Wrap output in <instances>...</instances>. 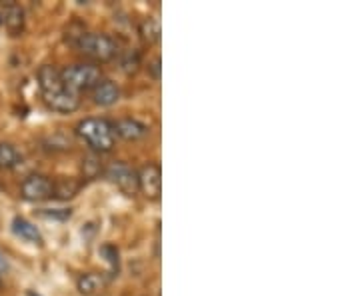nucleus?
Here are the masks:
<instances>
[{
	"label": "nucleus",
	"instance_id": "f257e3e1",
	"mask_svg": "<svg viewBox=\"0 0 360 296\" xmlns=\"http://www.w3.org/2000/svg\"><path fill=\"white\" fill-rule=\"evenodd\" d=\"M77 134L89 144V148L94 155H104L115 148V129H112V122L106 118L90 116V118L80 120L77 127Z\"/></svg>",
	"mask_w": 360,
	"mask_h": 296
},
{
	"label": "nucleus",
	"instance_id": "f03ea898",
	"mask_svg": "<svg viewBox=\"0 0 360 296\" xmlns=\"http://www.w3.org/2000/svg\"><path fill=\"white\" fill-rule=\"evenodd\" d=\"M78 52L90 58L92 63H110L118 56V42L108 34L101 32H84L77 42Z\"/></svg>",
	"mask_w": 360,
	"mask_h": 296
},
{
	"label": "nucleus",
	"instance_id": "7ed1b4c3",
	"mask_svg": "<svg viewBox=\"0 0 360 296\" xmlns=\"http://www.w3.org/2000/svg\"><path fill=\"white\" fill-rule=\"evenodd\" d=\"M60 77H63V84L66 91L80 96V92L92 91L103 80V70L90 63H78V65H70L66 66L65 70H60Z\"/></svg>",
	"mask_w": 360,
	"mask_h": 296
},
{
	"label": "nucleus",
	"instance_id": "20e7f679",
	"mask_svg": "<svg viewBox=\"0 0 360 296\" xmlns=\"http://www.w3.org/2000/svg\"><path fill=\"white\" fill-rule=\"evenodd\" d=\"M104 176L122 194H127V196L139 194V170H134L127 162H122V160L110 162L104 168Z\"/></svg>",
	"mask_w": 360,
	"mask_h": 296
},
{
	"label": "nucleus",
	"instance_id": "39448f33",
	"mask_svg": "<svg viewBox=\"0 0 360 296\" xmlns=\"http://www.w3.org/2000/svg\"><path fill=\"white\" fill-rule=\"evenodd\" d=\"M54 184L49 176L44 174H30L26 176L20 184V196L28 202H42V200H51Z\"/></svg>",
	"mask_w": 360,
	"mask_h": 296
},
{
	"label": "nucleus",
	"instance_id": "423d86ee",
	"mask_svg": "<svg viewBox=\"0 0 360 296\" xmlns=\"http://www.w3.org/2000/svg\"><path fill=\"white\" fill-rule=\"evenodd\" d=\"M139 191L148 200H158L162 194V170L160 165L150 162L139 170Z\"/></svg>",
	"mask_w": 360,
	"mask_h": 296
},
{
	"label": "nucleus",
	"instance_id": "0eeeda50",
	"mask_svg": "<svg viewBox=\"0 0 360 296\" xmlns=\"http://www.w3.org/2000/svg\"><path fill=\"white\" fill-rule=\"evenodd\" d=\"M42 101L44 104L54 110V112H63V115H70L75 112L78 106H80V96L75 92L60 89V91L51 92V94H42Z\"/></svg>",
	"mask_w": 360,
	"mask_h": 296
},
{
	"label": "nucleus",
	"instance_id": "6e6552de",
	"mask_svg": "<svg viewBox=\"0 0 360 296\" xmlns=\"http://www.w3.org/2000/svg\"><path fill=\"white\" fill-rule=\"evenodd\" d=\"M112 129H115L116 136H120V139L129 142L141 141L148 134V127L144 122H141L139 118H132V116L118 118L116 122H112Z\"/></svg>",
	"mask_w": 360,
	"mask_h": 296
},
{
	"label": "nucleus",
	"instance_id": "1a4fd4ad",
	"mask_svg": "<svg viewBox=\"0 0 360 296\" xmlns=\"http://www.w3.org/2000/svg\"><path fill=\"white\" fill-rule=\"evenodd\" d=\"M77 288L82 296H103L108 288V276L101 272H86L77 281Z\"/></svg>",
	"mask_w": 360,
	"mask_h": 296
},
{
	"label": "nucleus",
	"instance_id": "9d476101",
	"mask_svg": "<svg viewBox=\"0 0 360 296\" xmlns=\"http://www.w3.org/2000/svg\"><path fill=\"white\" fill-rule=\"evenodd\" d=\"M92 101L98 106H112L120 101V89L112 80L103 78L94 89H92Z\"/></svg>",
	"mask_w": 360,
	"mask_h": 296
},
{
	"label": "nucleus",
	"instance_id": "9b49d317",
	"mask_svg": "<svg viewBox=\"0 0 360 296\" xmlns=\"http://www.w3.org/2000/svg\"><path fill=\"white\" fill-rule=\"evenodd\" d=\"M37 78H39V86L42 94H51V92H56V91H60V89H65V84H63V77H60V70H58L54 65L40 66Z\"/></svg>",
	"mask_w": 360,
	"mask_h": 296
},
{
	"label": "nucleus",
	"instance_id": "f8f14e48",
	"mask_svg": "<svg viewBox=\"0 0 360 296\" xmlns=\"http://www.w3.org/2000/svg\"><path fill=\"white\" fill-rule=\"evenodd\" d=\"M2 16V22L6 26V30L13 34V37H20L22 30H25V11L14 4V2H6L4 6V13L0 14Z\"/></svg>",
	"mask_w": 360,
	"mask_h": 296
},
{
	"label": "nucleus",
	"instance_id": "ddd939ff",
	"mask_svg": "<svg viewBox=\"0 0 360 296\" xmlns=\"http://www.w3.org/2000/svg\"><path fill=\"white\" fill-rule=\"evenodd\" d=\"M13 232L16 236H20L22 240L30 243V245L42 246V243H44L39 229H37L32 222H28L26 219H20V217H16V219L13 220Z\"/></svg>",
	"mask_w": 360,
	"mask_h": 296
},
{
	"label": "nucleus",
	"instance_id": "4468645a",
	"mask_svg": "<svg viewBox=\"0 0 360 296\" xmlns=\"http://www.w3.org/2000/svg\"><path fill=\"white\" fill-rule=\"evenodd\" d=\"M22 162V155L14 148L11 142H0V168L11 170Z\"/></svg>",
	"mask_w": 360,
	"mask_h": 296
},
{
	"label": "nucleus",
	"instance_id": "2eb2a0df",
	"mask_svg": "<svg viewBox=\"0 0 360 296\" xmlns=\"http://www.w3.org/2000/svg\"><path fill=\"white\" fill-rule=\"evenodd\" d=\"M103 172H104V168H103V160H101V155L90 153L89 156H84V158H82V176H84L86 181H94V179H98Z\"/></svg>",
	"mask_w": 360,
	"mask_h": 296
},
{
	"label": "nucleus",
	"instance_id": "dca6fc26",
	"mask_svg": "<svg viewBox=\"0 0 360 296\" xmlns=\"http://www.w3.org/2000/svg\"><path fill=\"white\" fill-rule=\"evenodd\" d=\"M54 184V191H52V198H60V200H68L78 193L80 184L75 179H58V181H52Z\"/></svg>",
	"mask_w": 360,
	"mask_h": 296
},
{
	"label": "nucleus",
	"instance_id": "f3484780",
	"mask_svg": "<svg viewBox=\"0 0 360 296\" xmlns=\"http://www.w3.org/2000/svg\"><path fill=\"white\" fill-rule=\"evenodd\" d=\"M118 63H120V70L124 72V75H136L139 72V68H141V54L136 51H124V52H118Z\"/></svg>",
	"mask_w": 360,
	"mask_h": 296
},
{
	"label": "nucleus",
	"instance_id": "a211bd4d",
	"mask_svg": "<svg viewBox=\"0 0 360 296\" xmlns=\"http://www.w3.org/2000/svg\"><path fill=\"white\" fill-rule=\"evenodd\" d=\"M139 32L146 44H156L160 40V22L156 18H144L139 26Z\"/></svg>",
	"mask_w": 360,
	"mask_h": 296
},
{
	"label": "nucleus",
	"instance_id": "6ab92c4d",
	"mask_svg": "<svg viewBox=\"0 0 360 296\" xmlns=\"http://www.w3.org/2000/svg\"><path fill=\"white\" fill-rule=\"evenodd\" d=\"M101 257H103L104 262L108 264L110 276H118V271H120V258H118V250H116V246L112 245L101 246Z\"/></svg>",
	"mask_w": 360,
	"mask_h": 296
},
{
	"label": "nucleus",
	"instance_id": "aec40b11",
	"mask_svg": "<svg viewBox=\"0 0 360 296\" xmlns=\"http://www.w3.org/2000/svg\"><path fill=\"white\" fill-rule=\"evenodd\" d=\"M70 210H66V208H56V210H49V208H44V210H40V217H44V219H54V220H66L70 219Z\"/></svg>",
	"mask_w": 360,
	"mask_h": 296
},
{
	"label": "nucleus",
	"instance_id": "412c9836",
	"mask_svg": "<svg viewBox=\"0 0 360 296\" xmlns=\"http://www.w3.org/2000/svg\"><path fill=\"white\" fill-rule=\"evenodd\" d=\"M160 65H162L160 56L153 58V63H148V72H150V77L155 78V80H160Z\"/></svg>",
	"mask_w": 360,
	"mask_h": 296
},
{
	"label": "nucleus",
	"instance_id": "4be33fe9",
	"mask_svg": "<svg viewBox=\"0 0 360 296\" xmlns=\"http://www.w3.org/2000/svg\"><path fill=\"white\" fill-rule=\"evenodd\" d=\"M0 25H2V16H0Z\"/></svg>",
	"mask_w": 360,
	"mask_h": 296
}]
</instances>
